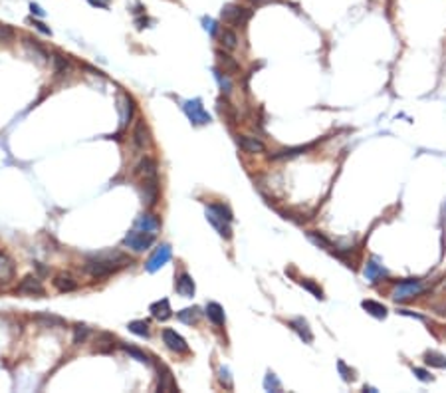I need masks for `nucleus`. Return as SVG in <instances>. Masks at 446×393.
<instances>
[{"mask_svg":"<svg viewBox=\"0 0 446 393\" xmlns=\"http://www.w3.org/2000/svg\"><path fill=\"white\" fill-rule=\"evenodd\" d=\"M129 262L131 260L123 252H104L99 257L89 258L86 262V272L91 276H97V278H104V276H109L111 272H115L117 268L129 264Z\"/></svg>","mask_w":446,"mask_h":393,"instance_id":"nucleus-1","label":"nucleus"},{"mask_svg":"<svg viewBox=\"0 0 446 393\" xmlns=\"http://www.w3.org/2000/svg\"><path fill=\"white\" fill-rule=\"evenodd\" d=\"M207 219L210 221V225L218 230V234L224 239H230L232 237V230H230V221H232V212L228 211L224 205H210L207 209Z\"/></svg>","mask_w":446,"mask_h":393,"instance_id":"nucleus-2","label":"nucleus"},{"mask_svg":"<svg viewBox=\"0 0 446 393\" xmlns=\"http://www.w3.org/2000/svg\"><path fill=\"white\" fill-rule=\"evenodd\" d=\"M424 292V286L420 280H402V282H397L393 292H391V298L395 302H409L416 296H420Z\"/></svg>","mask_w":446,"mask_h":393,"instance_id":"nucleus-3","label":"nucleus"},{"mask_svg":"<svg viewBox=\"0 0 446 393\" xmlns=\"http://www.w3.org/2000/svg\"><path fill=\"white\" fill-rule=\"evenodd\" d=\"M155 242V232H147V230H131L125 239H123V246L131 248L133 252H143Z\"/></svg>","mask_w":446,"mask_h":393,"instance_id":"nucleus-4","label":"nucleus"},{"mask_svg":"<svg viewBox=\"0 0 446 393\" xmlns=\"http://www.w3.org/2000/svg\"><path fill=\"white\" fill-rule=\"evenodd\" d=\"M222 20L230 26H244L250 16H252V10L250 8H244V6H238V4H226L222 8Z\"/></svg>","mask_w":446,"mask_h":393,"instance_id":"nucleus-5","label":"nucleus"},{"mask_svg":"<svg viewBox=\"0 0 446 393\" xmlns=\"http://www.w3.org/2000/svg\"><path fill=\"white\" fill-rule=\"evenodd\" d=\"M185 113L189 115V120L193 121L194 125H207L208 121H210V115H208V111L205 109L200 100H191V102H187V104H185Z\"/></svg>","mask_w":446,"mask_h":393,"instance_id":"nucleus-6","label":"nucleus"},{"mask_svg":"<svg viewBox=\"0 0 446 393\" xmlns=\"http://www.w3.org/2000/svg\"><path fill=\"white\" fill-rule=\"evenodd\" d=\"M163 342L165 346L171 351H175V353H187L189 351V344L185 342V338L175 332V330H171V328L163 330Z\"/></svg>","mask_w":446,"mask_h":393,"instance_id":"nucleus-7","label":"nucleus"},{"mask_svg":"<svg viewBox=\"0 0 446 393\" xmlns=\"http://www.w3.org/2000/svg\"><path fill=\"white\" fill-rule=\"evenodd\" d=\"M169 260H171V246H169V244H161V246L153 252V257L147 260V270L149 272H155V270H159L161 266H165Z\"/></svg>","mask_w":446,"mask_h":393,"instance_id":"nucleus-8","label":"nucleus"},{"mask_svg":"<svg viewBox=\"0 0 446 393\" xmlns=\"http://www.w3.org/2000/svg\"><path fill=\"white\" fill-rule=\"evenodd\" d=\"M236 143H238V147H240L242 151L250 153V155H256V153H264V151H266V145H264V141H260L258 137L238 135Z\"/></svg>","mask_w":446,"mask_h":393,"instance_id":"nucleus-9","label":"nucleus"},{"mask_svg":"<svg viewBox=\"0 0 446 393\" xmlns=\"http://www.w3.org/2000/svg\"><path fill=\"white\" fill-rule=\"evenodd\" d=\"M18 292H20V294H28V296H42L46 290L38 276H26V278L18 284Z\"/></svg>","mask_w":446,"mask_h":393,"instance_id":"nucleus-10","label":"nucleus"},{"mask_svg":"<svg viewBox=\"0 0 446 393\" xmlns=\"http://www.w3.org/2000/svg\"><path fill=\"white\" fill-rule=\"evenodd\" d=\"M141 199L145 207H153L159 199V185L157 179H143V187H141Z\"/></svg>","mask_w":446,"mask_h":393,"instance_id":"nucleus-11","label":"nucleus"},{"mask_svg":"<svg viewBox=\"0 0 446 393\" xmlns=\"http://www.w3.org/2000/svg\"><path fill=\"white\" fill-rule=\"evenodd\" d=\"M24 50L28 52V56H32L36 62H40V64H46V62L50 60V56H48V52H46L42 46L38 44V40H32V38H24Z\"/></svg>","mask_w":446,"mask_h":393,"instance_id":"nucleus-12","label":"nucleus"},{"mask_svg":"<svg viewBox=\"0 0 446 393\" xmlns=\"http://www.w3.org/2000/svg\"><path fill=\"white\" fill-rule=\"evenodd\" d=\"M14 272H16L14 260L8 257L6 252L0 250V280H2V282L12 280V278H14Z\"/></svg>","mask_w":446,"mask_h":393,"instance_id":"nucleus-13","label":"nucleus"},{"mask_svg":"<svg viewBox=\"0 0 446 393\" xmlns=\"http://www.w3.org/2000/svg\"><path fill=\"white\" fill-rule=\"evenodd\" d=\"M175 288H177V292L183 298H193L194 296V280L187 272H183L178 276V280L175 282Z\"/></svg>","mask_w":446,"mask_h":393,"instance_id":"nucleus-14","label":"nucleus"},{"mask_svg":"<svg viewBox=\"0 0 446 393\" xmlns=\"http://www.w3.org/2000/svg\"><path fill=\"white\" fill-rule=\"evenodd\" d=\"M151 314H153V318L155 320H159V322H165V320H169V318L173 316V310H171V304H169V300L167 298H163V300H159V302H155V304H151Z\"/></svg>","mask_w":446,"mask_h":393,"instance_id":"nucleus-15","label":"nucleus"},{"mask_svg":"<svg viewBox=\"0 0 446 393\" xmlns=\"http://www.w3.org/2000/svg\"><path fill=\"white\" fill-rule=\"evenodd\" d=\"M133 143L137 149H143L149 143L147 123H145V120H141V117L137 120V125H135V129H133Z\"/></svg>","mask_w":446,"mask_h":393,"instance_id":"nucleus-16","label":"nucleus"},{"mask_svg":"<svg viewBox=\"0 0 446 393\" xmlns=\"http://www.w3.org/2000/svg\"><path fill=\"white\" fill-rule=\"evenodd\" d=\"M135 173H139L143 179H157V163L151 157H145L135 167Z\"/></svg>","mask_w":446,"mask_h":393,"instance_id":"nucleus-17","label":"nucleus"},{"mask_svg":"<svg viewBox=\"0 0 446 393\" xmlns=\"http://www.w3.org/2000/svg\"><path fill=\"white\" fill-rule=\"evenodd\" d=\"M216 58H218V64H220V68L224 70V74H238V72H240L238 62L234 60L230 54H226L222 50H216Z\"/></svg>","mask_w":446,"mask_h":393,"instance_id":"nucleus-18","label":"nucleus"},{"mask_svg":"<svg viewBox=\"0 0 446 393\" xmlns=\"http://www.w3.org/2000/svg\"><path fill=\"white\" fill-rule=\"evenodd\" d=\"M365 278L367 280H371V282H379L383 276H387V270H385V266L383 264H379L375 258L373 260H369L367 262V266H365Z\"/></svg>","mask_w":446,"mask_h":393,"instance_id":"nucleus-19","label":"nucleus"},{"mask_svg":"<svg viewBox=\"0 0 446 393\" xmlns=\"http://www.w3.org/2000/svg\"><path fill=\"white\" fill-rule=\"evenodd\" d=\"M52 68H54V74L66 76V74H70V70H72V62L68 60V56L56 52V54L52 56Z\"/></svg>","mask_w":446,"mask_h":393,"instance_id":"nucleus-20","label":"nucleus"},{"mask_svg":"<svg viewBox=\"0 0 446 393\" xmlns=\"http://www.w3.org/2000/svg\"><path fill=\"white\" fill-rule=\"evenodd\" d=\"M207 316L208 320L214 324V326H222L224 324V310H222V306L220 304H216V302H208L207 304Z\"/></svg>","mask_w":446,"mask_h":393,"instance_id":"nucleus-21","label":"nucleus"},{"mask_svg":"<svg viewBox=\"0 0 446 393\" xmlns=\"http://www.w3.org/2000/svg\"><path fill=\"white\" fill-rule=\"evenodd\" d=\"M54 286L58 288L59 292H74L75 288H77V282L70 274H58L54 278Z\"/></svg>","mask_w":446,"mask_h":393,"instance_id":"nucleus-22","label":"nucleus"},{"mask_svg":"<svg viewBox=\"0 0 446 393\" xmlns=\"http://www.w3.org/2000/svg\"><path fill=\"white\" fill-rule=\"evenodd\" d=\"M135 227L141 228V230H147V232H155L159 228V219L153 217V214H141L135 221Z\"/></svg>","mask_w":446,"mask_h":393,"instance_id":"nucleus-23","label":"nucleus"},{"mask_svg":"<svg viewBox=\"0 0 446 393\" xmlns=\"http://www.w3.org/2000/svg\"><path fill=\"white\" fill-rule=\"evenodd\" d=\"M361 306H363V310H367L371 316L379 318V320H385L387 318V308L383 304L375 302V300H363Z\"/></svg>","mask_w":446,"mask_h":393,"instance_id":"nucleus-24","label":"nucleus"},{"mask_svg":"<svg viewBox=\"0 0 446 393\" xmlns=\"http://www.w3.org/2000/svg\"><path fill=\"white\" fill-rule=\"evenodd\" d=\"M177 318L183 322V324H189V326H193V324H196L198 322V318H200V308H196V306H193V308H185V310H180L177 314Z\"/></svg>","mask_w":446,"mask_h":393,"instance_id":"nucleus-25","label":"nucleus"},{"mask_svg":"<svg viewBox=\"0 0 446 393\" xmlns=\"http://www.w3.org/2000/svg\"><path fill=\"white\" fill-rule=\"evenodd\" d=\"M424 363L436 367V369H446V356L438 353V351H427L424 353Z\"/></svg>","mask_w":446,"mask_h":393,"instance_id":"nucleus-26","label":"nucleus"},{"mask_svg":"<svg viewBox=\"0 0 446 393\" xmlns=\"http://www.w3.org/2000/svg\"><path fill=\"white\" fill-rule=\"evenodd\" d=\"M290 326L296 330L299 336H301V340H306V342H312L313 340V336L312 332H310V328H308V322L303 320V318H297V320H292L290 322Z\"/></svg>","mask_w":446,"mask_h":393,"instance_id":"nucleus-27","label":"nucleus"},{"mask_svg":"<svg viewBox=\"0 0 446 393\" xmlns=\"http://www.w3.org/2000/svg\"><path fill=\"white\" fill-rule=\"evenodd\" d=\"M177 385H175V379L171 376V371L163 367V374H159V391H175Z\"/></svg>","mask_w":446,"mask_h":393,"instance_id":"nucleus-28","label":"nucleus"},{"mask_svg":"<svg viewBox=\"0 0 446 393\" xmlns=\"http://www.w3.org/2000/svg\"><path fill=\"white\" fill-rule=\"evenodd\" d=\"M36 322L42 326V328H62L66 322L58 316H52V314H40L36 318Z\"/></svg>","mask_w":446,"mask_h":393,"instance_id":"nucleus-29","label":"nucleus"},{"mask_svg":"<svg viewBox=\"0 0 446 393\" xmlns=\"http://www.w3.org/2000/svg\"><path fill=\"white\" fill-rule=\"evenodd\" d=\"M220 42H222V46L226 48V50H234V48L238 46L236 32L230 30V28H224V30H220Z\"/></svg>","mask_w":446,"mask_h":393,"instance_id":"nucleus-30","label":"nucleus"},{"mask_svg":"<svg viewBox=\"0 0 446 393\" xmlns=\"http://www.w3.org/2000/svg\"><path fill=\"white\" fill-rule=\"evenodd\" d=\"M127 328H129V332L137 333V336H143V338H147L149 336V324L147 322H143V320H135V322H131Z\"/></svg>","mask_w":446,"mask_h":393,"instance_id":"nucleus-31","label":"nucleus"},{"mask_svg":"<svg viewBox=\"0 0 446 393\" xmlns=\"http://www.w3.org/2000/svg\"><path fill=\"white\" fill-rule=\"evenodd\" d=\"M123 102H125V106H123L121 127H125V125H127V121L131 120V113H133V102H131V97H129V95H123Z\"/></svg>","mask_w":446,"mask_h":393,"instance_id":"nucleus-32","label":"nucleus"},{"mask_svg":"<svg viewBox=\"0 0 446 393\" xmlns=\"http://www.w3.org/2000/svg\"><path fill=\"white\" fill-rule=\"evenodd\" d=\"M97 344H102V346H97V351H109V349L113 348V336H109V333H99L97 336Z\"/></svg>","mask_w":446,"mask_h":393,"instance_id":"nucleus-33","label":"nucleus"},{"mask_svg":"<svg viewBox=\"0 0 446 393\" xmlns=\"http://www.w3.org/2000/svg\"><path fill=\"white\" fill-rule=\"evenodd\" d=\"M308 239L313 242V244H317V246H321V248H329L331 246V242L327 241L323 234H319V232H315V230H310L308 232Z\"/></svg>","mask_w":446,"mask_h":393,"instance_id":"nucleus-34","label":"nucleus"},{"mask_svg":"<svg viewBox=\"0 0 446 393\" xmlns=\"http://www.w3.org/2000/svg\"><path fill=\"white\" fill-rule=\"evenodd\" d=\"M123 351L125 353H129V356H133L137 362H143V363H151V360H149V356L147 353H143L141 349H137V348H131V346H123Z\"/></svg>","mask_w":446,"mask_h":393,"instance_id":"nucleus-35","label":"nucleus"},{"mask_svg":"<svg viewBox=\"0 0 446 393\" xmlns=\"http://www.w3.org/2000/svg\"><path fill=\"white\" fill-rule=\"evenodd\" d=\"M89 336V328L88 326H75L74 328V344H82V342H86Z\"/></svg>","mask_w":446,"mask_h":393,"instance_id":"nucleus-36","label":"nucleus"},{"mask_svg":"<svg viewBox=\"0 0 446 393\" xmlns=\"http://www.w3.org/2000/svg\"><path fill=\"white\" fill-rule=\"evenodd\" d=\"M14 30L8 24H0V42H12L14 40Z\"/></svg>","mask_w":446,"mask_h":393,"instance_id":"nucleus-37","label":"nucleus"},{"mask_svg":"<svg viewBox=\"0 0 446 393\" xmlns=\"http://www.w3.org/2000/svg\"><path fill=\"white\" fill-rule=\"evenodd\" d=\"M299 284L303 288H308L310 292H312L315 298H323V292H321V288L317 286V284H313L312 280H308V278H303V280H299Z\"/></svg>","mask_w":446,"mask_h":393,"instance_id":"nucleus-38","label":"nucleus"},{"mask_svg":"<svg viewBox=\"0 0 446 393\" xmlns=\"http://www.w3.org/2000/svg\"><path fill=\"white\" fill-rule=\"evenodd\" d=\"M214 76H216V80H218V84H220L222 91H226V93H230V91H232V82H230V80H228L226 76H222V72H220V70H214Z\"/></svg>","mask_w":446,"mask_h":393,"instance_id":"nucleus-39","label":"nucleus"},{"mask_svg":"<svg viewBox=\"0 0 446 393\" xmlns=\"http://www.w3.org/2000/svg\"><path fill=\"white\" fill-rule=\"evenodd\" d=\"M264 385H266V389H272V387H274L276 391H280V389H282L280 381L276 379V376H274V374H268V378H266V381H264Z\"/></svg>","mask_w":446,"mask_h":393,"instance_id":"nucleus-40","label":"nucleus"},{"mask_svg":"<svg viewBox=\"0 0 446 393\" xmlns=\"http://www.w3.org/2000/svg\"><path fill=\"white\" fill-rule=\"evenodd\" d=\"M337 367H339V371H341L345 381H353V369H347L345 362H337Z\"/></svg>","mask_w":446,"mask_h":393,"instance_id":"nucleus-41","label":"nucleus"},{"mask_svg":"<svg viewBox=\"0 0 446 393\" xmlns=\"http://www.w3.org/2000/svg\"><path fill=\"white\" fill-rule=\"evenodd\" d=\"M413 374H415L420 381H432V376L427 369H422V367H413Z\"/></svg>","mask_w":446,"mask_h":393,"instance_id":"nucleus-42","label":"nucleus"},{"mask_svg":"<svg viewBox=\"0 0 446 393\" xmlns=\"http://www.w3.org/2000/svg\"><path fill=\"white\" fill-rule=\"evenodd\" d=\"M399 314H402V316H413L416 318V320H424L420 314H415V312H411V310H399Z\"/></svg>","mask_w":446,"mask_h":393,"instance_id":"nucleus-43","label":"nucleus"},{"mask_svg":"<svg viewBox=\"0 0 446 393\" xmlns=\"http://www.w3.org/2000/svg\"><path fill=\"white\" fill-rule=\"evenodd\" d=\"M30 10H32V14H38V16H44V10L38 6V4H30Z\"/></svg>","mask_w":446,"mask_h":393,"instance_id":"nucleus-44","label":"nucleus"},{"mask_svg":"<svg viewBox=\"0 0 446 393\" xmlns=\"http://www.w3.org/2000/svg\"><path fill=\"white\" fill-rule=\"evenodd\" d=\"M34 26H36V28H38L40 32H44V34H52V32H50V28H46L42 22H34Z\"/></svg>","mask_w":446,"mask_h":393,"instance_id":"nucleus-45","label":"nucleus"},{"mask_svg":"<svg viewBox=\"0 0 446 393\" xmlns=\"http://www.w3.org/2000/svg\"><path fill=\"white\" fill-rule=\"evenodd\" d=\"M93 6H102V8H105L107 6V0H89Z\"/></svg>","mask_w":446,"mask_h":393,"instance_id":"nucleus-46","label":"nucleus"},{"mask_svg":"<svg viewBox=\"0 0 446 393\" xmlns=\"http://www.w3.org/2000/svg\"><path fill=\"white\" fill-rule=\"evenodd\" d=\"M205 24H207L205 28H207V30H210V32H212V34H214V22H212V20H205Z\"/></svg>","mask_w":446,"mask_h":393,"instance_id":"nucleus-47","label":"nucleus"},{"mask_svg":"<svg viewBox=\"0 0 446 393\" xmlns=\"http://www.w3.org/2000/svg\"><path fill=\"white\" fill-rule=\"evenodd\" d=\"M250 2H254V4H260V2H266V0H250Z\"/></svg>","mask_w":446,"mask_h":393,"instance_id":"nucleus-48","label":"nucleus"}]
</instances>
